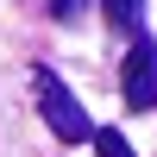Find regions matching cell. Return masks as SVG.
I'll return each instance as SVG.
<instances>
[{
  "instance_id": "obj_5",
  "label": "cell",
  "mask_w": 157,
  "mask_h": 157,
  "mask_svg": "<svg viewBox=\"0 0 157 157\" xmlns=\"http://www.w3.org/2000/svg\"><path fill=\"white\" fill-rule=\"evenodd\" d=\"M88 6V0H57V6H50V13H57V19H75V13H82Z\"/></svg>"
},
{
  "instance_id": "obj_3",
  "label": "cell",
  "mask_w": 157,
  "mask_h": 157,
  "mask_svg": "<svg viewBox=\"0 0 157 157\" xmlns=\"http://www.w3.org/2000/svg\"><path fill=\"white\" fill-rule=\"evenodd\" d=\"M101 13H107V25H113V32L138 38V13H145V0H101Z\"/></svg>"
},
{
  "instance_id": "obj_4",
  "label": "cell",
  "mask_w": 157,
  "mask_h": 157,
  "mask_svg": "<svg viewBox=\"0 0 157 157\" xmlns=\"http://www.w3.org/2000/svg\"><path fill=\"white\" fill-rule=\"evenodd\" d=\"M101 157H132V145H126V132H113V126H94V138H88Z\"/></svg>"
},
{
  "instance_id": "obj_1",
  "label": "cell",
  "mask_w": 157,
  "mask_h": 157,
  "mask_svg": "<svg viewBox=\"0 0 157 157\" xmlns=\"http://www.w3.org/2000/svg\"><path fill=\"white\" fill-rule=\"evenodd\" d=\"M32 88H38V113H44V126L63 138V145H88V138H94L88 107L63 88V75H57V69H32Z\"/></svg>"
},
{
  "instance_id": "obj_2",
  "label": "cell",
  "mask_w": 157,
  "mask_h": 157,
  "mask_svg": "<svg viewBox=\"0 0 157 157\" xmlns=\"http://www.w3.org/2000/svg\"><path fill=\"white\" fill-rule=\"evenodd\" d=\"M120 101H126L132 113L157 107V38H145V32H138V38H132V50H126V69H120Z\"/></svg>"
}]
</instances>
